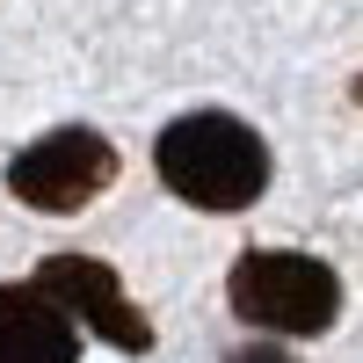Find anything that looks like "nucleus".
<instances>
[{"label":"nucleus","instance_id":"obj_4","mask_svg":"<svg viewBox=\"0 0 363 363\" xmlns=\"http://www.w3.org/2000/svg\"><path fill=\"white\" fill-rule=\"evenodd\" d=\"M29 284H37L73 327L102 335L109 349H124V356H145V349H153V320L131 306V291L116 284L109 262H95V255H51Z\"/></svg>","mask_w":363,"mask_h":363},{"label":"nucleus","instance_id":"obj_2","mask_svg":"<svg viewBox=\"0 0 363 363\" xmlns=\"http://www.w3.org/2000/svg\"><path fill=\"white\" fill-rule=\"evenodd\" d=\"M225 298L262 335H327L342 313V277L298 247H247L225 277Z\"/></svg>","mask_w":363,"mask_h":363},{"label":"nucleus","instance_id":"obj_1","mask_svg":"<svg viewBox=\"0 0 363 363\" xmlns=\"http://www.w3.org/2000/svg\"><path fill=\"white\" fill-rule=\"evenodd\" d=\"M153 167L160 182L196 203V211H247L269 189V145L247 116L233 109H196V116H174L153 145Z\"/></svg>","mask_w":363,"mask_h":363},{"label":"nucleus","instance_id":"obj_5","mask_svg":"<svg viewBox=\"0 0 363 363\" xmlns=\"http://www.w3.org/2000/svg\"><path fill=\"white\" fill-rule=\"evenodd\" d=\"M0 363H80V327L37 284H0Z\"/></svg>","mask_w":363,"mask_h":363},{"label":"nucleus","instance_id":"obj_7","mask_svg":"<svg viewBox=\"0 0 363 363\" xmlns=\"http://www.w3.org/2000/svg\"><path fill=\"white\" fill-rule=\"evenodd\" d=\"M356 102H363V73H356Z\"/></svg>","mask_w":363,"mask_h":363},{"label":"nucleus","instance_id":"obj_3","mask_svg":"<svg viewBox=\"0 0 363 363\" xmlns=\"http://www.w3.org/2000/svg\"><path fill=\"white\" fill-rule=\"evenodd\" d=\"M109 182H116V145L102 131H87V124H58V131L29 138L8 160V189L29 211H80V203H95Z\"/></svg>","mask_w":363,"mask_h":363},{"label":"nucleus","instance_id":"obj_6","mask_svg":"<svg viewBox=\"0 0 363 363\" xmlns=\"http://www.w3.org/2000/svg\"><path fill=\"white\" fill-rule=\"evenodd\" d=\"M225 363H291V356H284L277 342H255V349H233Z\"/></svg>","mask_w":363,"mask_h":363}]
</instances>
